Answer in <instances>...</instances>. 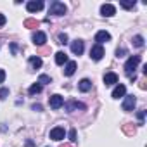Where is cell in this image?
<instances>
[{
  "instance_id": "f546056e",
  "label": "cell",
  "mask_w": 147,
  "mask_h": 147,
  "mask_svg": "<svg viewBox=\"0 0 147 147\" xmlns=\"http://www.w3.org/2000/svg\"><path fill=\"white\" fill-rule=\"evenodd\" d=\"M33 111H42V106L40 104H33Z\"/></svg>"
},
{
  "instance_id": "8992f818",
  "label": "cell",
  "mask_w": 147,
  "mask_h": 147,
  "mask_svg": "<svg viewBox=\"0 0 147 147\" xmlns=\"http://www.w3.org/2000/svg\"><path fill=\"white\" fill-rule=\"evenodd\" d=\"M135 104H137L135 95H126V97H125V100H123V111H133Z\"/></svg>"
},
{
  "instance_id": "4dcf8cb0",
  "label": "cell",
  "mask_w": 147,
  "mask_h": 147,
  "mask_svg": "<svg viewBox=\"0 0 147 147\" xmlns=\"http://www.w3.org/2000/svg\"><path fill=\"white\" fill-rule=\"evenodd\" d=\"M144 116H145V113H144V111H140V113H138V119H140V125H142V119H144Z\"/></svg>"
},
{
  "instance_id": "8fae6325",
  "label": "cell",
  "mask_w": 147,
  "mask_h": 147,
  "mask_svg": "<svg viewBox=\"0 0 147 147\" xmlns=\"http://www.w3.org/2000/svg\"><path fill=\"white\" fill-rule=\"evenodd\" d=\"M33 42H35L36 45H43V43L47 42V35H45L43 31H35V33H33Z\"/></svg>"
},
{
  "instance_id": "ba28073f",
  "label": "cell",
  "mask_w": 147,
  "mask_h": 147,
  "mask_svg": "<svg viewBox=\"0 0 147 147\" xmlns=\"http://www.w3.org/2000/svg\"><path fill=\"white\" fill-rule=\"evenodd\" d=\"M49 104H50L52 109H59L61 106H64V99H62L59 94H55V95H52V97L49 99Z\"/></svg>"
},
{
  "instance_id": "9a60e30c",
  "label": "cell",
  "mask_w": 147,
  "mask_h": 147,
  "mask_svg": "<svg viewBox=\"0 0 147 147\" xmlns=\"http://www.w3.org/2000/svg\"><path fill=\"white\" fill-rule=\"evenodd\" d=\"M90 88H92V82H90L88 78H83V80L78 83V90H80V92H88Z\"/></svg>"
},
{
  "instance_id": "d4e9b609",
  "label": "cell",
  "mask_w": 147,
  "mask_h": 147,
  "mask_svg": "<svg viewBox=\"0 0 147 147\" xmlns=\"http://www.w3.org/2000/svg\"><path fill=\"white\" fill-rule=\"evenodd\" d=\"M135 5V0H131V2H121V7H125V9H131Z\"/></svg>"
},
{
  "instance_id": "9c48e42d",
  "label": "cell",
  "mask_w": 147,
  "mask_h": 147,
  "mask_svg": "<svg viewBox=\"0 0 147 147\" xmlns=\"http://www.w3.org/2000/svg\"><path fill=\"white\" fill-rule=\"evenodd\" d=\"M83 49H85V45H83L82 40H75V42L71 43V52L76 54V55H82L83 54Z\"/></svg>"
},
{
  "instance_id": "e0dca14e",
  "label": "cell",
  "mask_w": 147,
  "mask_h": 147,
  "mask_svg": "<svg viewBox=\"0 0 147 147\" xmlns=\"http://www.w3.org/2000/svg\"><path fill=\"white\" fill-rule=\"evenodd\" d=\"M55 62H57L59 66L66 64V62H67V55H66L64 52H57V54H55Z\"/></svg>"
},
{
  "instance_id": "83f0119b",
  "label": "cell",
  "mask_w": 147,
  "mask_h": 147,
  "mask_svg": "<svg viewBox=\"0 0 147 147\" xmlns=\"http://www.w3.org/2000/svg\"><path fill=\"white\" fill-rule=\"evenodd\" d=\"M5 23H7V19H5V16H4V14H0V26H4Z\"/></svg>"
},
{
  "instance_id": "1f68e13d",
  "label": "cell",
  "mask_w": 147,
  "mask_h": 147,
  "mask_svg": "<svg viewBox=\"0 0 147 147\" xmlns=\"http://www.w3.org/2000/svg\"><path fill=\"white\" fill-rule=\"evenodd\" d=\"M61 147H73V145H69V144H64V145H61Z\"/></svg>"
},
{
  "instance_id": "484cf974",
  "label": "cell",
  "mask_w": 147,
  "mask_h": 147,
  "mask_svg": "<svg viewBox=\"0 0 147 147\" xmlns=\"http://www.w3.org/2000/svg\"><path fill=\"white\" fill-rule=\"evenodd\" d=\"M9 95V90L7 88H2V90H0V99H5Z\"/></svg>"
},
{
  "instance_id": "ac0fdd59",
  "label": "cell",
  "mask_w": 147,
  "mask_h": 147,
  "mask_svg": "<svg viewBox=\"0 0 147 147\" xmlns=\"http://www.w3.org/2000/svg\"><path fill=\"white\" fill-rule=\"evenodd\" d=\"M30 62H31V66H33L35 69H36V67H42V64H43V62H42V59H40V57H36V55H31V57H30Z\"/></svg>"
},
{
  "instance_id": "f1b7e54d",
  "label": "cell",
  "mask_w": 147,
  "mask_h": 147,
  "mask_svg": "<svg viewBox=\"0 0 147 147\" xmlns=\"http://www.w3.org/2000/svg\"><path fill=\"white\" fill-rule=\"evenodd\" d=\"M4 80H5V71H4V69H0V83H2Z\"/></svg>"
},
{
  "instance_id": "5b68a950",
  "label": "cell",
  "mask_w": 147,
  "mask_h": 147,
  "mask_svg": "<svg viewBox=\"0 0 147 147\" xmlns=\"http://www.w3.org/2000/svg\"><path fill=\"white\" fill-rule=\"evenodd\" d=\"M26 9H28V12H38L43 9V2L42 0H31V2L26 4Z\"/></svg>"
},
{
  "instance_id": "30bf717a",
  "label": "cell",
  "mask_w": 147,
  "mask_h": 147,
  "mask_svg": "<svg viewBox=\"0 0 147 147\" xmlns=\"http://www.w3.org/2000/svg\"><path fill=\"white\" fill-rule=\"evenodd\" d=\"M75 109H85V106H83L82 102H78V100H69V102L66 104V111H67V113H73Z\"/></svg>"
},
{
  "instance_id": "2e32d148",
  "label": "cell",
  "mask_w": 147,
  "mask_h": 147,
  "mask_svg": "<svg viewBox=\"0 0 147 147\" xmlns=\"http://www.w3.org/2000/svg\"><path fill=\"white\" fill-rule=\"evenodd\" d=\"M125 94H126V87H125V85H118V87L113 90V97H114V99L125 97Z\"/></svg>"
},
{
  "instance_id": "6da1fadb",
  "label": "cell",
  "mask_w": 147,
  "mask_h": 147,
  "mask_svg": "<svg viewBox=\"0 0 147 147\" xmlns=\"http://www.w3.org/2000/svg\"><path fill=\"white\" fill-rule=\"evenodd\" d=\"M49 14H54V16H64V14H66V5H64L62 2H57V0H54V2L50 4Z\"/></svg>"
},
{
  "instance_id": "d6986e66",
  "label": "cell",
  "mask_w": 147,
  "mask_h": 147,
  "mask_svg": "<svg viewBox=\"0 0 147 147\" xmlns=\"http://www.w3.org/2000/svg\"><path fill=\"white\" fill-rule=\"evenodd\" d=\"M40 92H42V85H40V83H33V85L30 87V94H31V95L40 94Z\"/></svg>"
},
{
  "instance_id": "4316f807",
  "label": "cell",
  "mask_w": 147,
  "mask_h": 147,
  "mask_svg": "<svg viewBox=\"0 0 147 147\" xmlns=\"http://www.w3.org/2000/svg\"><path fill=\"white\" fill-rule=\"evenodd\" d=\"M125 54H126L125 49H118V50H116V55H118V57H125Z\"/></svg>"
},
{
  "instance_id": "ffe728a7",
  "label": "cell",
  "mask_w": 147,
  "mask_h": 147,
  "mask_svg": "<svg viewBox=\"0 0 147 147\" xmlns=\"http://www.w3.org/2000/svg\"><path fill=\"white\" fill-rule=\"evenodd\" d=\"M38 83H40V85L52 83V78H50V76H47V75H40V78H38Z\"/></svg>"
},
{
  "instance_id": "44dd1931",
  "label": "cell",
  "mask_w": 147,
  "mask_h": 147,
  "mask_svg": "<svg viewBox=\"0 0 147 147\" xmlns=\"http://www.w3.org/2000/svg\"><path fill=\"white\" fill-rule=\"evenodd\" d=\"M131 43H133L135 47H142V45H144V38H142L140 35H137V36H133V40H131Z\"/></svg>"
},
{
  "instance_id": "7402d4cb",
  "label": "cell",
  "mask_w": 147,
  "mask_h": 147,
  "mask_svg": "<svg viewBox=\"0 0 147 147\" xmlns=\"http://www.w3.org/2000/svg\"><path fill=\"white\" fill-rule=\"evenodd\" d=\"M24 26H26V28H35V26H38V21H35V19H26V21H24Z\"/></svg>"
},
{
  "instance_id": "52a82bcc",
  "label": "cell",
  "mask_w": 147,
  "mask_h": 147,
  "mask_svg": "<svg viewBox=\"0 0 147 147\" xmlns=\"http://www.w3.org/2000/svg\"><path fill=\"white\" fill-rule=\"evenodd\" d=\"M100 14H102L104 18H111V16L116 14V7H114L113 4H104V5L100 7Z\"/></svg>"
},
{
  "instance_id": "277c9868",
  "label": "cell",
  "mask_w": 147,
  "mask_h": 147,
  "mask_svg": "<svg viewBox=\"0 0 147 147\" xmlns=\"http://www.w3.org/2000/svg\"><path fill=\"white\" fill-rule=\"evenodd\" d=\"M64 137H66V130H64L62 126H55V128L50 130V138H52V140L59 142V140H62Z\"/></svg>"
},
{
  "instance_id": "603a6c76",
  "label": "cell",
  "mask_w": 147,
  "mask_h": 147,
  "mask_svg": "<svg viewBox=\"0 0 147 147\" xmlns=\"http://www.w3.org/2000/svg\"><path fill=\"white\" fill-rule=\"evenodd\" d=\"M67 137H69V140H71V142H76V130H69Z\"/></svg>"
},
{
  "instance_id": "5bb4252c",
  "label": "cell",
  "mask_w": 147,
  "mask_h": 147,
  "mask_svg": "<svg viewBox=\"0 0 147 147\" xmlns=\"http://www.w3.org/2000/svg\"><path fill=\"white\" fill-rule=\"evenodd\" d=\"M104 83H106V85H114V83H118V75H116V73H106V75H104Z\"/></svg>"
},
{
  "instance_id": "7c38bea8",
  "label": "cell",
  "mask_w": 147,
  "mask_h": 147,
  "mask_svg": "<svg viewBox=\"0 0 147 147\" xmlns=\"http://www.w3.org/2000/svg\"><path fill=\"white\" fill-rule=\"evenodd\" d=\"M111 40V35L107 33V31H99L97 35H95V42H97V45H102L104 42H109Z\"/></svg>"
},
{
  "instance_id": "3957f363",
  "label": "cell",
  "mask_w": 147,
  "mask_h": 147,
  "mask_svg": "<svg viewBox=\"0 0 147 147\" xmlns=\"http://www.w3.org/2000/svg\"><path fill=\"white\" fill-rule=\"evenodd\" d=\"M104 54H106V52H104V47H102V45H97V43H95V45L90 49V57H92V61H100V59L104 57Z\"/></svg>"
},
{
  "instance_id": "4fadbf2b",
  "label": "cell",
  "mask_w": 147,
  "mask_h": 147,
  "mask_svg": "<svg viewBox=\"0 0 147 147\" xmlns=\"http://www.w3.org/2000/svg\"><path fill=\"white\" fill-rule=\"evenodd\" d=\"M75 71H76V62L75 61H67L66 62V67H64V75L66 76H71V75H75Z\"/></svg>"
},
{
  "instance_id": "cb8c5ba5",
  "label": "cell",
  "mask_w": 147,
  "mask_h": 147,
  "mask_svg": "<svg viewBox=\"0 0 147 147\" xmlns=\"http://www.w3.org/2000/svg\"><path fill=\"white\" fill-rule=\"evenodd\" d=\"M59 43H67V35L66 33H59Z\"/></svg>"
},
{
  "instance_id": "7a4b0ae2",
  "label": "cell",
  "mask_w": 147,
  "mask_h": 147,
  "mask_svg": "<svg viewBox=\"0 0 147 147\" xmlns=\"http://www.w3.org/2000/svg\"><path fill=\"white\" fill-rule=\"evenodd\" d=\"M138 62H140V55H130L128 61H126V64H125V71H126V73L135 71L137 66H138Z\"/></svg>"
}]
</instances>
